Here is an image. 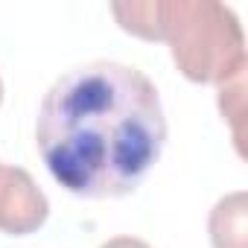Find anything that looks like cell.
<instances>
[{
    "instance_id": "6",
    "label": "cell",
    "mask_w": 248,
    "mask_h": 248,
    "mask_svg": "<svg viewBox=\"0 0 248 248\" xmlns=\"http://www.w3.org/2000/svg\"><path fill=\"white\" fill-rule=\"evenodd\" d=\"M99 248H152V245L143 242V239H138V236H114V239H108Z\"/></svg>"
},
{
    "instance_id": "7",
    "label": "cell",
    "mask_w": 248,
    "mask_h": 248,
    "mask_svg": "<svg viewBox=\"0 0 248 248\" xmlns=\"http://www.w3.org/2000/svg\"><path fill=\"white\" fill-rule=\"evenodd\" d=\"M0 102H3V82H0Z\"/></svg>"
},
{
    "instance_id": "1",
    "label": "cell",
    "mask_w": 248,
    "mask_h": 248,
    "mask_svg": "<svg viewBox=\"0 0 248 248\" xmlns=\"http://www.w3.org/2000/svg\"><path fill=\"white\" fill-rule=\"evenodd\" d=\"M35 143L59 187L79 199H120L140 187L167 143L155 82L132 64L64 70L38 105Z\"/></svg>"
},
{
    "instance_id": "4",
    "label": "cell",
    "mask_w": 248,
    "mask_h": 248,
    "mask_svg": "<svg viewBox=\"0 0 248 248\" xmlns=\"http://www.w3.org/2000/svg\"><path fill=\"white\" fill-rule=\"evenodd\" d=\"M207 228L213 248H248V196L236 190L219 199L210 210Z\"/></svg>"
},
{
    "instance_id": "5",
    "label": "cell",
    "mask_w": 248,
    "mask_h": 248,
    "mask_svg": "<svg viewBox=\"0 0 248 248\" xmlns=\"http://www.w3.org/2000/svg\"><path fill=\"white\" fill-rule=\"evenodd\" d=\"M219 111L222 117L231 123L233 140L239 146V155H245L242 149V117H245V73L228 79L225 85H219Z\"/></svg>"
},
{
    "instance_id": "3",
    "label": "cell",
    "mask_w": 248,
    "mask_h": 248,
    "mask_svg": "<svg viewBox=\"0 0 248 248\" xmlns=\"http://www.w3.org/2000/svg\"><path fill=\"white\" fill-rule=\"evenodd\" d=\"M50 216V202L21 167H0V231L27 236Z\"/></svg>"
},
{
    "instance_id": "2",
    "label": "cell",
    "mask_w": 248,
    "mask_h": 248,
    "mask_svg": "<svg viewBox=\"0 0 248 248\" xmlns=\"http://www.w3.org/2000/svg\"><path fill=\"white\" fill-rule=\"evenodd\" d=\"M120 27L146 41H167L181 76L199 85H225L245 73L239 18L216 0H149L114 3Z\"/></svg>"
}]
</instances>
